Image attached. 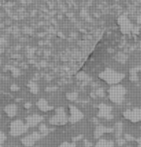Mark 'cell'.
Wrapping results in <instances>:
<instances>
[{
  "mask_svg": "<svg viewBox=\"0 0 141 147\" xmlns=\"http://www.w3.org/2000/svg\"><path fill=\"white\" fill-rule=\"evenodd\" d=\"M67 98L70 101H75L77 99V93H69L67 94Z\"/></svg>",
  "mask_w": 141,
  "mask_h": 147,
  "instance_id": "obj_16",
  "label": "cell"
},
{
  "mask_svg": "<svg viewBox=\"0 0 141 147\" xmlns=\"http://www.w3.org/2000/svg\"><path fill=\"white\" fill-rule=\"evenodd\" d=\"M0 147H3V146H2V145H0Z\"/></svg>",
  "mask_w": 141,
  "mask_h": 147,
  "instance_id": "obj_25",
  "label": "cell"
},
{
  "mask_svg": "<svg viewBox=\"0 0 141 147\" xmlns=\"http://www.w3.org/2000/svg\"><path fill=\"white\" fill-rule=\"evenodd\" d=\"M99 117H103V118H106V119H112L113 116H112V109L107 105L104 104H101L99 106Z\"/></svg>",
  "mask_w": 141,
  "mask_h": 147,
  "instance_id": "obj_8",
  "label": "cell"
},
{
  "mask_svg": "<svg viewBox=\"0 0 141 147\" xmlns=\"http://www.w3.org/2000/svg\"><path fill=\"white\" fill-rule=\"evenodd\" d=\"M137 144H138V147H141V136L137 140Z\"/></svg>",
  "mask_w": 141,
  "mask_h": 147,
  "instance_id": "obj_21",
  "label": "cell"
},
{
  "mask_svg": "<svg viewBox=\"0 0 141 147\" xmlns=\"http://www.w3.org/2000/svg\"><path fill=\"white\" fill-rule=\"evenodd\" d=\"M31 107V104H30V103H27V104L25 105V107H26V109H28V107Z\"/></svg>",
  "mask_w": 141,
  "mask_h": 147,
  "instance_id": "obj_24",
  "label": "cell"
},
{
  "mask_svg": "<svg viewBox=\"0 0 141 147\" xmlns=\"http://www.w3.org/2000/svg\"><path fill=\"white\" fill-rule=\"evenodd\" d=\"M125 143H126V140H125V138H119L118 140H117V144H118L119 146H123Z\"/></svg>",
  "mask_w": 141,
  "mask_h": 147,
  "instance_id": "obj_19",
  "label": "cell"
},
{
  "mask_svg": "<svg viewBox=\"0 0 141 147\" xmlns=\"http://www.w3.org/2000/svg\"><path fill=\"white\" fill-rule=\"evenodd\" d=\"M82 138V136H77V138H74V141L79 140V138Z\"/></svg>",
  "mask_w": 141,
  "mask_h": 147,
  "instance_id": "obj_23",
  "label": "cell"
},
{
  "mask_svg": "<svg viewBox=\"0 0 141 147\" xmlns=\"http://www.w3.org/2000/svg\"><path fill=\"white\" fill-rule=\"evenodd\" d=\"M84 143L86 144V146H87V147H90L91 145H92V144H91L90 142H88V141H87V140H84Z\"/></svg>",
  "mask_w": 141,
  "mask_h": 147,
  "instance_id": "obj_22",
  "label": "cell"
},
{
  "mask_svg": "<svg viewBox=\"0 0 141 147\" xmlns=\"http://www.w3.org/2000/svg\"><path fill=\"white\" fill-rule=\"evenodd\" d=\"M59 147H77V146H75V143H72V142H64Z\"/></svg>",
  "mask_w": 141,
  "mask_h": 147,
  "instance_id": "obj_18",
  "label": "cell"
},
{
  "mask_svg": "<svg viewBox=\"0 0 141 147\" xmlns=\"http://www.w3.org/2000/svg\"><path fill=\"white\" fill-rule=\"evenodd\" d=\"M100 77L101 80H103L104 81H106L109 84H117L124 78L125 76L123 74L117 73L115 71L107 69L104 72H103L100 75Z\"/></svg>",
  "mask_w": 141,
  "mask_h": 147,
  "instance_id": "obj_2",
  "label": "cell"
},
{
  "mask_svg": "<svg viewBox=\"0 0 141 147\" xmlns=\"http://www.w3.org/2000/svg\"><path fill=\"white\" fill-rule=\"evenodd\" d=\"M125 140H129V141H132V140H134V138L132 136L129 135V134H127V135H125Z\"/></svg>",
  "mask_w": 141,
  "mask_h": 147,
  "instance_id": "obj_20",
  "label": "cell"
},
{
  "mask_svg": "<svg viewBox=\"0 0 141 147\" xmlns=\"http://www.w3.org/2000/svg\"><path fill=\"white\" fill-rule=\"evenodd\" d=\"M127 147H132V146H127Z\"/></svg>",
  "mask_w": 141,
  "mask_h": 147,
  "instance_id": "obj_26",
  "label": "cell"
},
{
  "mask_svg": "<svg viewBox=\"0 0 141 147\" xmlns=\"http://www.w3.org/2000/svg\"><path fill=\"white\" fill-rule=\"evenodd\" d=\"M109 99L115 104H121L124 102L125 96L127 94V90L122 85H113L108 91Z\"/></svg>",
  "mask_w": 141,
  "mask_h": 147,
  "instance_id": "obj_1",
  "label": "cell"
},
{
  "mask_svg": "<svg viewBox=\"0 0 141 147\" xmlns=\"http://www.w3.org/2000/svg\"><path fill=\"white\" fill-rule=\"evenodd\" d=\"M42 138H43V136H42V135L39 132H33L32 134H30V135L24 136L21 140V142L23 145L26 147H31L37 142L39 140H41Z\"/></svg>",
  "mask_w": 141,
  "mask_h": 147,
  "instance_id": "obj_5",
  "label": "cell"
},
{
  "mask_svg": "<svg viewBox=\"0 0 141 147\" xmlns=\"http://www.w3.org/2000/svg\"><path fill=\"white\" fill-rule=\"evenodd\" d=\"M125 118L129 119L132 122H139L141 121V107L134 109H129L124 112Z\"/></svg>",
  "mask_w": 141,
  "mask_h": 147,
  "instance_id": "obj_6",
  "label": "cell"
},
{
  "mask_svg": "<svg viewBox=\"0 0 141 147\" xmlns=\"http://www.w3.org/2000/svg\"><path fill=\"white\" fill-rule=\"evenodd\" d=\"M114 131L116 132V136L119 138L120 136H121V134H122V131H123V125H122V123H117L116 126H115V129H114Z\"/></svg>",
  "mask_w": 141,
  "mask_h": 147,
  "instance_id": "obj_15",
  "label": "cell"
},
{
  "mask_svg": "<svg viewBox=\"0 0 141 147\" xmlns=\"http://www.w3.org/2000/svg\"><path fill=\"white\" fill-rule=\"evenodd\" d=\"M28 128H29L28 125L23 123L21 120H15L12 122L11 127H10V133L14 136H19L27 132Z\"/></svg>",
  "mask_w": 141,
  "mask_h": 147,
  "instance_id": "obj_4",
  "label": "cell"
},
{
  "mask_svg": "<svg viewBox=\"0 0 141 147\" xmlns=\"http://www.w3.org/2000/svg\"><path fill=\"white\" fill-rule=\"evenodd\" d=\"M5 112L9 117H15L17 112V107L15 105H8L5 107Z\"/></svg>",
  "mask_w": 141,
  "mask_h": 147,
  "instance_id": "obj_12",
  "label": "cell"
},
{
  "mask_svg": "<svg viewBox=\"0 0 141 147\" xmlns=\"http://www.w3.org/2000/svg\"><path fill=\"white\" fill-rule=\"evenodd\" d=\"M113 131H114V129L106 128V127H104V126H103V125L97 126V128L95 129V133H94V136H95L96 138H100L101 136L103 135V134L111 133V132H113Z\"/></svg>",
  "mask_w": 141,
  "mask_h": 147,
  "instance_id": "obj_10",
  "label": "cell"
},
{
  "mask_svg": "<svg viewBox=\"0 0 141 147\" xmlns=\"http://www.w3.org/2000/svg\"><path fill=\"white\" fill-rule=\"evenodd\" d=\"M69 121V117L63 107H58L55 110V114L49 119V123L51 125H65Z\"/></svg>",
  "mask_w": 141,
  "mask_h": 147,
  "instance_id": "obj_3",
  "label": "cell"
},
{
  "mask_svg": "<svg viewBox=\"0 0 141 147\" xmlns=\"http://www.w3.org/2000/svg\"><path fill=\"white\" fill-rule=\"evenodd\" d=\"M44 120V117L39 114H33L30 115L26 118V124L28 127H36V126L40 125Z\"/></svg>",
  "mask_w": 141,
  "mask_h": 147,
  "instance_id": "obj_9",
  "label": "cell"
},
{
  "mask_svg": "<svg viewBox=\"0 0 141 147\" xmlns=\"http://www.w3.org/2000/svg\"><path fill=\"white\" fill-rule=\"evenodd\" d=\"M113 146H114L113 141L105 140V138H100L95 145V147H113Z\"/></svg>",
  "mask_w": 141,
  "mask_h": 147,
  "instance_id": "obj_13",
  "label": "cell"
},
{
  "mask_svg": "<svg viewBox=\"0 0 141 147\" xmlns=\"http://www.w3.org/2000/svg\"><path fill=\"white\" fill-rule=\"evenodd\" d=\"M37 107L42 110V111H49V110H51L52 109H53L52 107L49 106V105L48 104V102H46L45 99L39 100L38 103H37Z\"/></svg>",
  "mask_w": 141,
  "mask_h": 147,
  "instance_id": "obj_11",
  "label": "cell"
},
{
  "mask_svg": "<svg viewBox=\"0 0 141 147\" xmlns=\"http://www.w3.org/2000/svg\"><path fill=\"white\" fill-rule=\"evenodd\" d=\"M5 140H6V135L2 131H0V145H2L5 142Z\"/></svg>",
  "mask_w": 141,
  "mask_h": 147,
  "instance_id": "obj_17",
  "label": "cell"
},
{
  "mask_svg": "<svg viewBox=\"0 0 141 147\" xmlns=\"http://www.w3.org/2000/svg\"><path fill=\"white\" fill-rule=\"evenodd\" d=\"M48 132H49V130L46 126V124H41L39 126V133L41 134L42 136H45L46 135H48Z\"/></svg>",
  "mask_w": 141,
  "mask_h": 147,
  "instance_id": "obj_14",
  "label": "cell"
},
{
  "mask_svg": "<svg viewBox=\"0 0 141 147\" xmlns=\"http://www.w3.org/2000/svg\"><path fill=\"white\" fill-rule=\"evenodd\" d=\"M83 118V113L80 111L79 109H77V107L70 106V117H69V121L70 123H77L78 121H80Z\"/></svg>",
  "mask_w": 141,
  "mask_h": 147,
  "instance_id": "obj_7",
  "label": "cell"
}]
</instances>
